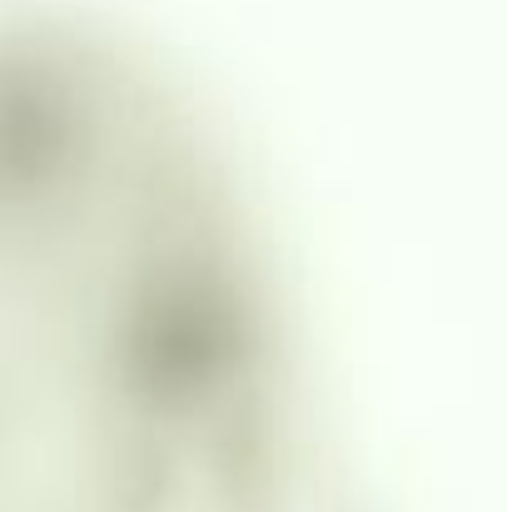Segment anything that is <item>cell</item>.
<instances>
[{
	"mask_svg": "<svg viewBox=\"0 0 507 512\" xmlns=\"http://www.w3.org/2000/svg\"><path fill=\"white\" fill-rule=\"evenodd\" d=\"M0 512H363L229 145L50 15L0 20Z\"/></svg>",
	"mask_w": 507,
	"mask_h": 512,
	"instance_id": "obj_1",
	"label": "cell"
}]
</instances>
